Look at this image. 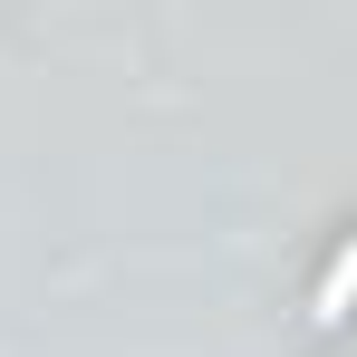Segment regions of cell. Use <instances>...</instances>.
<instances>
[{
    "label": "cell",
    "mask_w": 357,
    "mask_h": 357,
    "mask_svg": "<svg viewBox=\"0 0 357 357\" xmlns=\"http://www.w3.org/2000/svg\"><path fill=\"white\" fill-rule=\"evenodd\" d=\"M348 319V251L328 261V280H319V328H338Z\"/></svg>",
    "instance_id": "6da1fadb"
}]
</instances>
